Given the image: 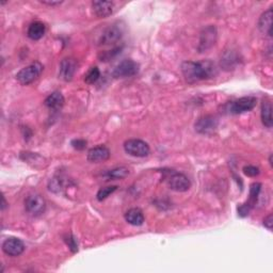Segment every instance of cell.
I'll return each instance as SVG.
<instances>
[{
	"label": "cell",
	"instance_id": "7a4b0ae2",
	"mask_svg": "<svg viewBox=\"0 0 273 273\" xmlns=\"http://www.w3.org/2000/svg\"><path fill=\"white\" fill-rule=\"evenodd\" d=\"M164 180L171 190L176 192H186L191 187V183L185 174L174 170L164 171Z\"/></svg>",
	"mask_w": 273,
	"mask_h": 273
},
{
	"label": "cell",
	"instance_id": "5bb4252c",
	"mask_svg": "<svg viewBox=\"0 0 273 273\" xmlns=\"http://www.w3.org/2000/svg\"><path fill=\"white\" fill-rule=\"evenodd\" d=\"M121 39H122V30L116 26H112L107 28V29L103 32L100 39V45H103V46L113 45L117 43Z\"/></svg>",
	"mask_w": 273,
	"mask_h": 273
},
{
	"label": "cell",
	"instance_id": "d6986e66",
	"mask_svg": "<svg viewBox=\"0 0 273 273\" xmlns=\"http://www.w3.org/2000/svg\"><path fill=\"white\" fill-rule=\"evenodd\" d=\"M45 31H46V27L43 23L34 22L30 24L29 28H28L27 36L32 41H39L44 37Z\"/></svg>",
	"mask_w": 273,
	"mask_h": 273
},
{
	"label": "cell",
	"instance_id": "603a6c76",
	"mask_svg": "<svg viewBox=\"0 0 273 273\" xmlns=\"http://www.w3.org/2000/svg\"><path fill=\"white\" fill-rule=\"evenodd\" d=\"M100 77H101L100 68L97 66H93L91 67L85 75V81L86 83H88V85H93V83H95L100 79Z\"/></svg>",
	"mask_w": 273,
	"mask_h": 273
},
{
	"label": "cell",
	"instance_id": "2e32d148",
	"mask_svg": "<svg viewBox=\"0 0 273 273\" xmlns=\"http://www.w3.org/2000/svg\"><path fill=\"white\" fill-rule=\"evenodd\" d=\"M64 96H63L61 92H58V91H55V92H53L52 94L48 95L44 101L45 106L53 111H59L63 106H64Z\"/></svg>",
	"mask_w": 273,
	"mask_h": 273
},
{
	"label": "cell",
	"instance_id": "83f0119b",
	"mask_svg": "<svg viewBox=\"0 0 273 273\" xmlns=\"http://www.w3.org/2000/svg\"><path fill=\"white\" fill-rule=\"evenodd\" d=\"M72 146L74 149L78 150V151H82L87 148V141L86 140L82 139H76L72 141Z\"/></svg>",
	"mask_w": 273,
	"mask_h": 273
},
{
	"label": "cell",
	"instance_id": "30bf717a",
	"mask_svg": "<svg viewBox=\"0 0 273 273\" xmlns=\"http://www.w3.org/2000/svg\"><path fill=\"white\" fill-rule=\"evenodd\" d=\"M194 127L201 135H212L218 127V120L214 115H204L195 122Z\"/></svg>",
	"mask_w": 273,
	"mask_h": 273
},
{
	"label": "cell",
	"instance_id": "ffe728a7",
	"mask_svg": "<svg viewBox=\"0 0 273 273\" xmlns=\"http://www.w3.org/2000/svg\"><path fill=\"white\" fill-rule=\"evenodd\" d=\"M261 116L262 122L267 128H271L273 125V118H272V105L269 100H265L262 103V109H261Z\"/></svg>",
	"mask_w": 273,
	"mask_h": 273
},
{
	"label": "cell",
	"instance_id": "44dd1931",
	"mask_svg": "<svg viewBox=\"0 0 273 273\" xmlns=\"http://www.w3.org/2000/svg\"><path fill=\"white\" fill-rule=\"evenodd\" d=\"M129 175V170L126 166H117L114 169L109 170L103 174V176L107 180H114V179H123Z\"/></svg>",
	"mask_w": 273,
	"mask_h": 273
},
{
	"label": "cell",
	"instance_id": "e0dca14e",
	"mask_svg": "<svg viewBox=\"0 0 273 273\" xmlns=\"http://www.w3.org/2000/svg\"><path fill=\"white\" fill-rule=\"evenodd\" d=\"M258 29L266 36L272 37V8L265 11L258 20Z\"/></svg>",
	"mask_w": 273,
	"mask_h": 273
},
{
	"label": "cell",
	"instance_id": "6da1fadb",
	"mask_svg": "<svg viewBox=\"0 0 273 273\" xmlns=\"http://www.w3.org/2000/svg\"><path fill=\"white\" fill-rule=\"evenodd\" d=\"M181 73H183L186 81L193 85V83L214 78L218 74V68L214 62L209 60L199 62L185 61L181 64Z\"/></svg>",
	"mask_w": 273,
	"mask_h": 273
},
{
	"label": "cell",
	"instance_id": "4fadbf2b",
	"mask_svg": "<svg viewBox=\"0 0 273 273\" xmlns=\"http://www.w3.org/2000/svg\"><path fill=\"white\" fill-rule=\"evenodd\" d=\"M111 156L110 150L105 145H99L92 148L88 152V160L92 164H100L108 160Z\"/></svg>",
	"mask_w": 273,
	"mask_h": 273
},
{
	"label": "cell",
	"instance_id": "52a82bcc",
	"mask_svg": "<svg viewBox=\"0 0 273 273\" xmlns=\"http://www.w3.org/2000/svg\"><path fill=\"white\" fill-rule=\"evenodd\" d=\"M140 65L134 60H123L118 63L115 68L112 72L114 78H127V77H132L139 73Z\"/></svg>",
	"mask_w": 273,
	"mask_h": 273
},
{
	"label": "cell",
	"instance_id": "4dcf8cb0",
	"mask_svg": "<svg viewBox=\"0 0 273 273\" xmlns=\"http://www.w3.org/2000/svg\"><path fill=\"white\" fill-rule=\"evenodd\" d=\"M5 207H6L5 199H4V197H2V206H1V209H2V211H4V209H5Z\"/></svg>",
	"mask_w": 273,
	"mask_h": 273
},
{
	"label": "cell",
	"instance_id": "4316f807",
	"mask_svg": "<svg viewBox=\"0 0 273 273\" xmlns=\"http://www.w3.org/2000/svg\"><path fill=\"white\" fill-rule=\"evenodd\" d=\"M242 171H243L244 174L247 175V176H250V177H256L261 173L260 167H257L255 165H246V166H243Z\"/></svg>",
	"mask_w": 273,
	"mask_h": 273
},
{
	"label": "cell",
	"instance_id": "ba28073f",
	"mask_svg": "<svg viewBox=\"0 0 273 273\" xmlns=\"http://www.w3.org/2000/svg\"><path fill=\"white\" fill-rule=\"evenodd\" d=\"M262 190V184L260 183H253L250 187V198L249 200L244 203V204L240 205L238 207V215L240 217H247L250 212L252 211V208H253L258 200V197H260V193Z\"/></svg>",
	"mask_w": 273,
	"mask_h": 273
},
{
	"label": "cell",
	"instance_id": "277c9868",
	"mask_svg": "<svg viewBox=\"0 0 273 273\" xmlns=\"http://www.w3.org/2000/svg\"><path fill=\"white\" fill-rule=\"evenodd\" d=\"M124 151L130 156L144 158L148 157L151 153L150 145L143 140L129 139L124 143Z\"/></svg>",
	"mask_w": 273,
	"mask_h": 273
},
{
	"label": "cell",
	"instance_id": "484cf974",
	"mask_svg": "<svg viewBox=\"0 0 273 273\" xmlns=\"http://www.w3.org/2000/svg\"><path fill=\"white\" fill-rule=\"evenodd\" d=\"M64 241L66 242L69 250H71L73 253H77V252H78V242H77L76 238L72 234H67L64 237Z\"/></svg>",
	"mask_w": 273,
	"mask_h": 273
},
{
	"label": "cell",
	"instance_id": "5b68a950",
	"mask_svg": "<svg viewBox=\"0 0 273 273\" xmlns=\"http://www.w3.org/2000/svg\"><path fill=\"white\" fill-rule=\"evenodd\" d=\"M257 104L256 97L254 96H243L227 105L226 111L229 114H241L244 112L253 110Z\"/></svg>",
	"mask_w": 273,
	"mask_h": 273
},
{
	"label": "cell",
	"instance_id": "3957f363",
	"mask_svg": "<svg viewBox=\"0 0 273 273\" xmlns=\"http://www.w3.org/2000/svg\"><path fill=\"white\" fill-rule=\"evenodd\" d=\"M43 69H44V66L41 62L34 61L31 63V64L27 65L26 67L20 69V71L16 74L15 78L20 85L28 86L39 78L41 74L43 73Z\"/></svg>",
	"mask_w": 273,
	"mask_h": 273
},
{
	"label": "cell",
	"instance_id": "f546056e",
	"mask_svg": "<svg viewBox=\"0 0 273 273\" xmlns=\"http://www.w3.org/2000/svg\"><path fill=\"white\" fill-rule=\"evenodd\" d=\"M41 3L50 5V6H55V5H60L63 3V1H41Z\"/></svg>",
	"mask_w": 273,
	"mask_h": 273
},
{
	"label": "cell",
	"instance_id": "f1b7e54d",
	"mask_svg": "<svg viewBox=\"0 0 273 273\" xmlns=\"http://www.w3.org/2000/svg\"><path fill=\"white\" fill-rule=\"evenodd\" d=\"M272 225H273V219H272V214H270L264 219V226L267 227L269 230H272Z\"/></svg>",
	"mask_w": 273,
	"mask_h": 273
},
{
	"label": "cell",
	"instance_id": "7c38bea8",
	"mask_svg": "<svg viewBox=\"0 0 273 273\" xmlns=\"http://www.w3.org/2000/svg\"><path fill=\"white\" fill-rule=\"evenodd\" d=\"M77 71V61L74 58H64L60 63L59 78L63 81H71Z\"/></svg>",
	"mask_w": 273,
	"mask_h": 273
},
{
	"label": "cell",
	"instance_id": "7402d4cb",
	"mask_svg": "<svg viewBox=\"0 0 273 273\" xmlns=\"http://www.w3.org/2000/svg\"><path fill=\"white\" fill-rule=\"evenodd\" d=\"M238 58L237 55L232 53H226L224 55V57L221 59V66H223L225 69H232L237 64Z\"/></svg>",
	"mask_w": 273,
	"mask_h": 273
},
{
	"label": "cell",
	"instance_id": "ac0fdd59",
	"mask_svg": "<svg viewBox=\"0 0 273 273\" xmlns=\"http://www.w3.org/2000/svg\"><path fill=\"white\" fill-rule=\"evenodd\" d=\"M125 220L134 226H140L144 223V215L140 208H130L125 214Z\"/></svg>",
	"mask_w": 273,
	"mask_h": 273
},
{
	"label": "cell",
	"instance_id": "cb8c5ba5",
	"mask_svg": "<svg viewBox=\"0 0 273 273\" xmlns=\"http://www.w3.org/2000/svg\"><path fill=\"white\" fill-rule=\"evenodd\" d=\"M116 189H117L116 186H108V187L101 188L99 192H97V194H96L97 201L103 202L104 200H106L109 195H111L114 191H116Z\"/></svg>",
	"mask_w": 273,
	"mask_h": 273
},
{
	"label": "cell",
	"instance_id": "d4e9b609",
	"mask_svg": "<svg viewBox=\"0 0 273 273\" xmlns=\"http://www.w3.org/2000/svg\"><path fill=\"white\" fill-rule=\"evenodd\" d=\"M121 51H122V47H115V48H113V50H112V51L103 52L102 54H100V59H101V61H104V62L109 61V60H111L112 58H114L116 55L120 54Z\"/></svg>",
	"mask_w": 273,
	"mask_h": 273
},
{
	"label": "cell",
	"instance_id": "8992f818",
	"mask_svg": "<svg viewBox=\"0 0 273 273\" xmlns=\"http://www.w3.org/2000/svg\"><path fill=\"white\" fill-rule=\"evenodd\" d=\"M25 208L29 215L33 217H40L45 213L46 201L41 194L31 193L25 200Z\"/></svg>",
	"mask_w": 273,
	"mask_h": 273
},
{
	"label": "cell",
	"instance_id": "8fae6325",
	"mask_svg": "<svg viewBox=\"0 0 273 273\" xmlns=\"http://www.w3.org/2000/svg\"><path fill=\"white\" fill-rule=\"evenodd\" d=\"M2 251L6 255L17 257L24 253L25 244L16 237H9L2 243Z\"/></svg>",
	"mask_w": 273,
	"mask_h": 273
},
{
	"label": "cell",
	"instance_id": "9c48e42d",
	"mask_svg": "<svg viewBox=\"0 0 273 273\" xmlns=\"http://www.w3.org/2000/svg\"><path fill=\"white\" fill-rule=\"evenodd\" d=\"M217 38H218V32L215 26H208L203 29L201 32L200 38V44H199V51L200 53H204L216 44Z\"/></svg>",
	"mask_w": 273,
	"mask_h": 273
},
{
	"label": "cell",
	"instance_id": "9a60e30c",
	"mask_svg": "<svg viewBox=\"0 0 273 273\" xmlns=\"http://www.w3.org/2000/svg\"><path fill=\"white\" fill-rule=\"evenodd\" d=\"M92 9L96 16L106 18L113 13L114 3L112 1H93Z\"/></svg>",
	"mask_w": 273,
	"mask_h": 273
}]
</instances>
